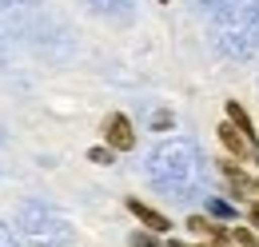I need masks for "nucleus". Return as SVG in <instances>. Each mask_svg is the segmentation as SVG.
<instances>
[{
	"mask_svg": "<svg viewBox=\"0 0 259 247\" xmlns=\"http://www.w3.org/2000/svg\"><path fill=\"white\" fill-rule=\"evenodd\" d=\"M144 176H148V184L156 187V191L171 195V199H192L207 184V159H203L195 140L171 136V140H160L148 152Z\"/></svg>",
	"mask_w": 259,
	"mask_h": 247,
	"instance_id": "obj_1",
	"label": "nucleus"
},
{
	"mask_svg": "<svg viewBox=\"0 0 259 247\" xmlns=\"http://www.w3.org/2000/svg\"><path fill=\"white\" fill-rule=\"evenodd\" d=\"M16 235L28 247H68L72 243V223L64 212H56L44 199H24L16 208Z\"/></svg>",
	"mask_w": 259,
	"mask_h": 247,
	"instance_id": "obj_2",
	"label": "nucleus"
},
{
	"mask_svg": "<svg viewBox=\"0 0 259 247\" xmlns=\"http://www.w3.org/2000/svg\"><path fill=\"white\" fill-rule=\"evenodd\" d=\"M104 144H108L112 152H132V148H136V132H132V120L124 112L104 116Z\"/></svg>",
	"mask_w": 259,
	"mask_h": 247,
	"instance_id": "obj_3",
	"label": "nucleus"
},
{
	"mask_svg": "<svg viewBox=\"0 0 259 247\" xmlns=\"http://www.w3.org/2000/svg\"><path fill=\"white\" fill-rule=\"evenodd\" d=\"M220 140L227 144V152L235 155V159H251V163H259V148L235 128V124H220Z\"/></svg>",
	"mask_w": 259,
	"mask_h": 247,
	"instance_id": "obj_4",
	"label": "nucleus"
},
{
	"mask_svg": "<svg viewBox=\"0 0 259 247\" xmlns=\"http://www.w3.org/2000/svg\"><path fill=\"white\" fill-rule=\"evenodd\" d=\"M128 212L140 219L148 231H167V227H171V223H167V216H160L156 208H148V203H140V199H128Z\"/></svg>",
	"mask_w": 259,
	"mask_h": 247,
	"instance_id": "obj_5",
	"label": "nucleus"
},
{
	"mask_svg": "<svg viewBox=\"0 0 259 247\" xmlns=\"http://www.w3.org/2000/svg\"><path fill=\"white\" fill-rule=\"evenodd\" d=\"M96 12H104V16H124V12H132L140 0H88Z\"/></svg>",
	"mask_w": 259,
	"mask_h": 247,
	"instance_id": "obj_6",
	"label": "nucleus"
},
{
	"mask_svg": "<svg viewBox=\"0 0 259 247\" xmlns=\"http://www.w3.org/2000/svg\"><path fill=\"white\" fill-rule=\"evenodd\" d=\"M192 4H199L203 12H215V16H224V12H231V8H239V0H192Z\"/></svg>",
	"mask_w": 259,
	"mask_h": 247,
	"instance_id": "obj_7",
	"label": "nucleus"
},
{
	"mask_svg": "<svg viewBox=\"0 0 259 247\" xmlns=\"http://www.w3.org/2000/svg\"><path fill=\"white\" fill-rule=\"evenodd\" d=\"M239 8H243V20H247V28H251V36H255V44H259V0H247Z\"/></svg>",
	"mask_w": 259,
	"mask_h": 247,
	"instance_id": "obj_8",
	"label": "nucleus"
},
{
	"mask_svg": "<svg viewBox=\"0 0 259 247\" xmlns=\"http://www.w3.org/2000/svg\"><path fill=\"white\" fill-rule=\"evenodd\" d=\"M207 212L220 216V219H235V208H227L224 199H207Z\"/></svg>",
	"mask_w": 259,
	"mask_h": 247,
	"instance_id": "obj_9",
	"label": "nucleus"
},
{
	"mask_svg": "<svg viewBox=\"0 0 259 247\" xmlns=\"http://www.w3.org/2000/svg\"><path fill=\"white\" fill-rule=\"evenodd\" d=\"M88 159H92V163H100V168H108V163L116 159V152H112V148H92V152H88Z\"/></svg>",
	"mask_w": 259,
	"mask_h": 247,
	"instance_id": "obj_10",
	"label": "nucleus"
},
{
	"mask_svg": "<svg viewBox=\"0 0 259 247\" xmlns=\"http://www.w3.org/2000/svg\"><path fill=\"white\" fill-rule=\"evenodd\" d=\"M132 247H163V243H160V239H152L148 231H136V235H132Z\"/></svg>",
	"mask_w": 259,
	"mask_h": 247,
	"instance_id": "obj_11",
	"label": "nucleus"
},
{
	"mask_svg": "<svg viewBox=\"0 0 259 247\" xmlns=\"http://www.w3.org/2000/svg\"><path fill=\"white\" fill-rule=\"evenodd\" d=\"M0 247H16V235L8 231V223L0 219Z\"/></svg>",
	"mask_w": 259,
	"mask_h": 247,
	"instance_id": "obj_12",
	"label": "nucleus"
},
{
	"mask_svg": "<svg viewBox=\"0 0 259 247\" xmlns=\"http://www.w3.org/2000/svg\"><path fill=\"white\" fill-rule=\"evenodd\" d=\"M4 64H8V40H4V28H0V72H4Z\"/></svg>",
	"mask_w": 259,
	"mask_h": 247,
	"instance_id": "obj_13",
	"label": "nucleus"
},
{
	"mask_svg": "<svg viewBox=\"0 0 259 247\" xmlns=\"http://www.w3.org/2000/svg\"><path fill=\"white\" fill-rule=\"evenodd\" d=\"M235 239H239V243H243V247H255V235H247V231H243V227H239V231H235Z\"/></svg>",
	"mask_w": 259,
	"mask_h": 247,
	"instance_id": "obj_14",
	"label": "nucleus"
},
{
	"mask_svg": "<svg viewBox=\"0 0 259 247\" xmlns=\"http://www.w3.org/2000/svg\"><path fill=\"white\" fill-rule=\"evenodd\" d=\"M24 4H32V0H0V8H24Z\"/></svg>",
	"mask_w": 259,
	"mask_h": 247,
	"instance_id": "obj_15",
	"label": "nucleus"
},
{
	"mask_svg": "<svg viewBox=\"0 0 259 247\" xmlns=\"http://www.w3.org/2000/svg\"><path fill=\"white\" fill-rule=\"evenodd\" d=\"M167 247H188V243H167Z\"/></svg>",
	"mask_w": 259,
	"mask_h": 247,
	"instance_id": "obj_16",
	"label": "nucleus"
}]
</instances>
